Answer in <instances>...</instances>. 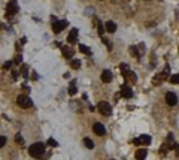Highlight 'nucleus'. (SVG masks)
Listing matches in <instances>:
<instances>
[{
    "mask_svg": "<svg viewBox=\"0 0 179 160\" xmlns=\"http://www.w3.org/2000/svg\"><path fill=\"white\" fill-rule=\"evenodd\" d=\"M130 51H131V56H133V57H137V52H136V47H131V48H130Z\"/></svg>",
    "mask_w": 179,
    "mask_h": 160,
    "instance_id": "cd10ccee",
    "label": "nucleus"
},
{
    "mask_svg": "<svg viewBox=\"0 0 179 160\" xmlns=\"http://www.w3.org/2000/svg\"><path fill=\"white\" fill-rule=\"evenodd\" d=\"M104 30L109 32V33H113V32L117 30V24H115L113 21H108V23L104 24Z\"/></svg>",
    "mask_w": 179,
    "mask_h": 160,
    "instance_id": "ddd939ff",
    "label": "nucleus"
},
{
    "mask_svg": "<svg viewBox=\"0 0 179 160\" xmlns=\"http://www.w3.org/2000/svg\"><path fill=\"white\" fill-rule=\"evenodd\" d=\"M48 145H49V147H57L58 142H57V141H54V139H48Z\"/></svg>",
    "mask_w": 179,
    "mask_h": 160,
    "instance_id": "393cba45",
    "label": "nucleus"
},
{
    "mask_svg": "<svg viewBox=\"0 0 179 160\" xmlns=\"http://www.w3.org/2000/svg\"><path fill=\"white\" fill-rule=\"evenodd\" d=\"M70 68H72V69H79V68H81V61H79V60H72Z\"/></svg>",
    "mask_w": 179,
    "mask_h": 160,
    "instance_id": "aec40b11",
    "label": "nucleus"
},
{
    "mask_svg": "<svg viewBox=\"0 0 179 160\" xmlns=\"http://www.w3.org/2000/svg\"><path fill=\"white\" fill-rule=\"evenodd\" d=\"M175 151H176V154H179V144L178 145H175Z\"/></svg>",
    "mask_w": 179,
    "mask_h": 160,
    "instance_id": "2f4dec72",
    "label": "nucleus"
},
{
    "mask_svg": "<svg viewBox=\"0 0 179 160\" xmlns=\"http://www.w3.org/2000/svg\"><path fill=\"white\" fill-rule=\"evenodd\" d=\"M19 61H21V56L18 54L17 57H15V63H19Z\"/></svg>",
    "mask_w": 179,
    "mask_h": 160,
    "instance_id": "7c9ffc66",
    "label": "nucleus"
},
{
    "mask_svg": "<svg viewBox=\"0 0 179 160\" xmlns=\"http://www.w3.org/2000/svg\"><path fill=\"white\" fill-rule=\"evenodd\" d=\"M166 102H167V105L175 106V105L178 103V97H176V94H175V93H167V94H166Z\"/></svg>",
    "mask_w": 179,
    "mask_h": 160,
    "instance_id": "6e6552de",
    "label": "nucleus"
},
{
    "mask_svg": "<svg viewBox=\"0 0 179 160\" xmlns=\"http://www.w3.org/2000/svg\"><path fill=\"white\" fill-rule=\"evenodd\" d=\"M169 150H170V148H169V145H167V144H164V145H163L161 148H160V153H161L163 156H164V154H166V153L169 151Z\"/></svg>",
    "mask_w": 179,
    "mask_h": 160,
    "instance_id": "5701e85b",
    "label": "nucleus"
},
{
    "mask_svg": "<svg viewBox=\"0 0 179 160\" xmlns=\"http://www.w3.org/2000/svg\"><path fill=\"white\" fill-rule=\"evenodd\" d=\"M94 23H96V25H97V32H99V36L100 38H103V33H104V25L97 20V18H94Z\"/></svg>",
    "mask_w": 179,
    "mask_h": 160,
    "instance_id": "4468645a",
    "label": "nucleus"
},
{
    "mask_svg": "<svg viewBox=\"0 0 179 160\" xmlns=\"http://www.w3.org/2000/svg\"><path fill=\"white\" fill-rule=\"evenodd\" d=\"M78 41V29H72L70 33L67 36V42L69 43H75Z\"/></svg>",
    "mask_w": 179,
    "mask_h": 160,
    "instance_id": "9d476101",
    "label": "nucleus"
},
{
    "mask_svg": "<svg viewBox=\"0 0 179 160\" xmlns=\"http://www.w3.org/2000/svg\"><path fill=\"white\" fill-rule=\"evenodd\" d=\"M97 109H99V112L102 114V115H111L112 112V106L108 103V102H100L99 105H97Z\"/></svg>",
    "mask_w": 179,
    "mask_h": 160,
    "instance_id": "7ed1b4c3",
    "label": "nucleus"
},
{
    "mask_svg": "<svg viewBox=\"0 0 179 160\" xmlns=\"http://www.w3.org/2000/svg\"><path fill=\"white\" fill-rule=\"evenodd\" d=\"M169 81H170L172 84H179V73L170 75V78H169Z\"/></svg>",
    "mask_w": 179,
    "mask_h": 160,
    "instance_id": "a211bd4d",
    "label": "nucleus"
},
{
    "mask_svg": "<svg viewBox=\"0 0 179 160\" xmlns=\"http://www.w3.org/2000/svg\"><path fill=\"white\" fill-rule=\"evenodd\" d=\"M6 144V136H0V148Z\"/></svg>",
    "mask_w": 179,
    "mask_h": 160,
    "instance_id": "bb28decb",
    "label": "nucleus"
},
{
    "mask_svg": "<svg viewBox=\"0 0 179 160\" xmlns=\"http://www.w3.org/2000/svg\"><path fill=\"white\" fill-rule=\"evenodd\" d=\"M112 78H113V75H112V72L111 70H103L102 72V81L103 82H111L112 81Z\"/></svg>",
    "mask_w": 179,
    "mask_h": 160,
    "instance_id": "9b49d317",
    "label": "nucleus"
},
{
    "mask_svg": "<svg viewBox=\"0 0 179 160\" xmlns=\"http://www.w3.org/2000/svg\"><path fill=\"white\" fill-rule=\"evenodd\" d=\"M122 75H124V78H126V79H128V81H130L131 84H134V82L137 81L136 75H134V73H133L131 70H128V72H126V73H122Z\"/></svg>",
    "mask_w": 179,
    "mask_h": 160,
    "instance_id": "f8f14e48",
    "label": "nucleus"
},
{
    "mask_svg": "<svg viewBox=\"0 0 179 160\" xmlns=\"http://www.w3.org/2000/svg\"><path fill=\"white\" fill-rule=\"evenodd\" d=\"M121 96H122V97H126V99L133 97V91H131V88H130L127 84L121 85Z\"/></svg>",
    "mask_w": 179,
    "mask_h": 160,
    "instance_id": "423d86ee",
    "label": "nucleus"
},
{
    "mask_svg": "<svg viewBox=\"0 0 179 160\" xmlns=\"http://www.w3.org/2000/svg\"><path fill=\"white\" fill-rule=\"evenodd\" d=\"M93 130H94V133H96V135H100V136L106 133V129H104V126H103V124H100V123H96V124L93 126Z\"/></svg>",
    "mask_w": 179,
    "mask_h": 160,
    "instance_id": "1a4fd4ad",
    "label": "nucleus"
},
{
    "mask_svg": "<svg viewBox=\"0 0 179 160\" xmlns=\"http://www.w3.org/2000/svg\"><path fill=\"white\" fill-rule=\"evenodd\" d=\"M79 51L84 52V54H91V50H90L88 47H85V45H82V43L79 45Z\"/></svg>",
    "mask_w": 179,
    "mask_h": 160,
    "instance_id": "6ab92c4d",
    "label": "nucleus"
},
{
    "mask_svg": "<svg viewBox=\"0 0 179 160\" xmlns=\"http://www.w3.org/2000/svg\"><path fill=\"white\" fill-rule=\"evenodd\" d=\"M84 144H85L87 148H90V150H91V148H94V142L91 141V139H88V138H85V139H84Z\"/></svg>",
    "mask_w": 179,
    "mask_h": 160,
    "instance_id": "412c9836",
    "label": "nucleus"
},
{
    "mask_svg": "<svg viewBox=\"0 0 179 160\" xmlns=\"http://www.w3.org/2000/svg\"><path fill=\"white\" fill-rule=\"evenodd\" d=\"M28 153H30V156L34 157V159H42L43 154H45V144L36 142V144H33V145H30Z\"/></svg>",
    "mask_w": 179,
    "mask_h": 160,
    "instance_id": "f257e3e1",
    "label": "nucleus"
},
{
    "mask_svg": "<svg viewBox=\"0 0 179 160\" xmlns=\"http://www.w3.org/2000/svg\"><path fill=\"white\" fill-rule=\"evenodd\" d=\"M102 41L106 43V45H108V48H109V50H112V45H111V42H109V39H106V38H102Z\"/></svg>",
    "mask_w": 179,
    "mask_h": 160,
    "instance_id": "a878e982",
    "label": "nucleus"
},
{
    "mask_svg": "<svg viewBox=\"0 0 179 160\" xmlns=\"http://www.w3.org/2000/svg\"><path fill=\"white\" fill-rule=\"evenodd\" d=\"M66 27H67V21H64V20H61V21H52V32L54 33H61Z\"/></svg>",
    "mask_w": 179,
    "mask_h": 160,
    "instance_id": "20e7f679",
    "label": "nucleus"
},
{
    "mask_svg": "<svg viewBox=\"0 0 179 160\" xmlns=\"http://www.w3.org/2000/svg\"><path fill=\"white\" fill-rule=\"evenodd\" d=\"M11 68H12V61H6L3 64V69H11Z\"/></svg>",
    "mask_w": 179,
    "mask_h": 160,
    "instance_id": "c85d7f7f",
    "label": "nucleus"
},
{
    "mask_svg": "<svg viewBox=\"0 0 179 160\" xmlns=\"http://www.w3.org/2000/svg\"><path fill=\"white\" fill-rule=\"evenodd\" d=\"M17 75H18L17 70H14V72H12V76H14V79H17Z\"/></svg>",
    "mask_w": 179,
    "mask_h": 160,
    "instance_id": "473e14b6",
    "label": "nucleus"
},
{
    "mask_svg": "<svg viewBox=\"0 0 179 160\" xmlns=\"http://www.w3.org/2000/svg\"><path fill=\"white\" fill-rule=\"evenodd\" d=\"M75 82H76V81H72V82H70V87H69V94H70V96H75V94H76V85H75Z\"/></svg>",
    "mask_w": 179,
    "mask_h": 160,
    "instance_id": "f3484780",
    "label": "nucleus"
},
{
    "mask_svg": "<svg viewBox=\"0 0 179 160\" xmlns=\"http://www.w3.org/2000/svg\"><path fill=\"white\" fill-rule=\"evenodd\" d=\"M63 56L66 57V59H72L73 57V50H70V48H63Z\"/></svg>",
    "mask_w": 179,
    "mask_h": 160,
    "instance_id": "dca6fc26",
    "label": "nucleus"
},
{
    "mask_svg": "<svg viewBox=\"0 0 179 160\" xmlns=\"http://www.w3.org/2000/svg\"><path fill=\"white\" fill-rule=\"evenodd\" d=\"M18 12V5L15 2H11L8 5V8H6V14H8L9 17H12V15H15Z\"/></svg>",
    "mask_w": 179,
    "mask_h": 160,
    "instance_id": "0eeeda50",
    "label": "nucleus"
},
{
    "mask_svg": "<svg viewBox=\"0 0 179 160\" xmlns=\"http://www.w3.org/2000/svg\"><path fill=\"white\" fill-rule=\"evenodd\" d=\"M27 70H28V68L24 64V66H23V69H21V72H23V76H24V78H28V72H27Z\"/></svg>",
    "mask_w": 179,
    "mask_h": 160,
    "instance_id": "b1692460",
    "label": "nucleus"
},
{
    "mask_svg": "<svg viewBox=\"0 0 179 160\" xmlns=\"http://www.w3.org/2000/svg\"><path fill=\"white\" fill-rule=\"evenodd\" d=\"M17 103H18V106H21V108H24V109L32 108V105H33L32 99H30L28 96H26V94H19L17 97Z\"/></svg>",
    "mask_w": 179,
    "mask_h": 160,
    "instance_id": "f03ea898",
    "label": "nucleus"
},
{
    "mask_svg": "<svg viewBox=\"0 0 179 160\" xmlns=\"http://www.w3.org/2000/svg\"><path fill=\"white\" fill-rule=\"evenodd\" d=\"M119 69H121V72H122V73H126V72H128V70H130L128 64H126V63H121V64H119Z\"/></svg>",
    "mask_w": 179,
    "mask_h": 160,
    "instance_id": "4be33fe9",
    "label": "nucleus"
},
{
    "mask_svg": "<svg viewBox=\"0 0 179 160\" xmlns=\"http://www.w3.org/2000/svg\"><path fill=\"white\" fill-rule=\"evenodd\" d=\"M146 150L145 148H140V150H137L136 151V159L137 160H145V157H146Z\"/></svg>",
    "mask_w": 179,
    "mask_h": 160,
    "instance_id": "2eb2a0df",
    "label": "nucleus"
},
{
    "mask_svg": "<svg viewBox=\"0 0 179 160\" xmlns=\"http://www.w3.org/2000/svg\"><path fill=\"white\" fill-rule=\"evenodd\" d=\"M133 144L134 145H148V144H151V136H148V135L139 136V138H136L133 141Z\"/></svg>",
    "mask_w": 179,
    "mask_h": 160,
    "instance_id": "39448f33",
    "label": "nucleus"
},
{
    "mask_svg": "<svg viewBox=\"0 0 179 160\" xmlns=\"http://www.w3.org/2000/svg\"><path fill=\"white\" fill-rule=\"evenodd\" d=\"M15 141H17V142H19V144H24V141H23L21 135H17V136H15Z\"/></svg>",
    "mask_w": 179,
    "mask_h": 160,
    "instance_id": "c756f323",
    "label": "nucleus"
}]
</instances>
